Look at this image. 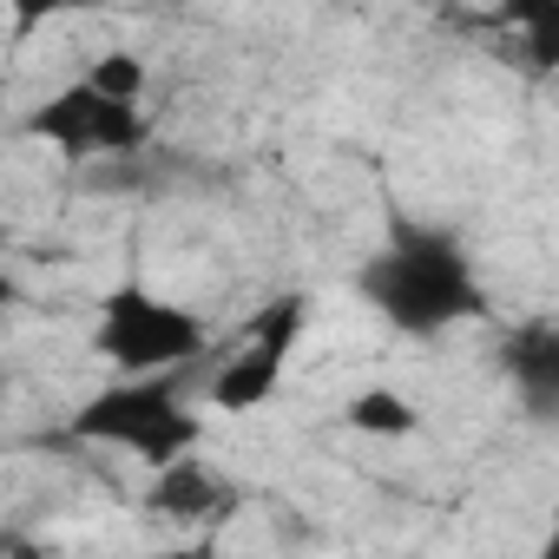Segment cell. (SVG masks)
<instances>
[{
	"label": "cell",
	"instance_id": "6da1fadb",
	"mask_svg": "<svg viewBox=\"0 0 559 559\" xmlns=\"http://www.w3.org/2000/svg\"><path fill=\"white\" fill-rule=\"evenodd\" d=\"M356 290L362 304L402 330V336H441L454 323H480L487 317V290H480V276L461 250L454 230H428V224H395L389 243L362 263L356 276Z\"/></svg>",
	"mask_w": 559,
	"mask_h": 559
},
{
	"label": "cell",
	"instance_id": "277c9868",
	"mask_svg": "<svg viewBox=\"0 0 559 559\" xmlns=\"http://www.w3.org/2000/svg\"><path fill=\"white\" fill-rule=\"evenodd\" d=\"M204 349H211V330L185 304H165V297H152L139 284L99 297L93 356H106L119 376H171V369L198 362Z\"/></svg>",
	"mask_w": 559,
	"mask_h": 559
},
{
	"label": "cell",
	"instance_id": "5b68a950",
	"mask_svg": "<svg viewBox=\"0 0 559 559\" xmlns=\"http://www.w3.org/2000/svg\"><path fill=\"white\" fill-rule=\"evenodd\" d=\"M304 330H310V304H304L297 290H290V297H270V304L230 336V356H224L217 376H211V402H217L224 415H257V408H270L276 389H284V376H290V356H297Z\"/></svg>",
	"mask_w": 559,
	"mask_h": 559
},
{
	"label": "cell",
	"instance_id": "52a82bcc",
	"mask_svg": "<svg viewBox=\"0 0 559 559\" xmlns=\"http://www.w3.org/2000/svg\"><path fill=\"white\" fill-rule=\"evenodd\" d=\"M500 362H507L513 389L526 395V408H533V415H552V402H559V330H552V323H520V330H507Z\"/></svg>",
	"mask_w": 559,
	"mask_h": 559
},
{
	"label": "cell",
	"instance_id": "30bf717a",
	"mask_svg": "<svg viewBox=\"0 0 559 559\" xmlns=\"http://www.w3.org/2000/svg\"><path fill=\"white\" fill-rule=\"evenodd\" d=\"M86 86H99V93H112V99H145V86H152V67L139 60V53H99L86 73H80Z\"/></svg>",
	"mask_w": 559,
	"mask_h": 559
},
{
	"label": "cell",
	"instance_id": "ba28073f",
	"mask_svg": "<svg viewBox=\"0 0 559 559\" xmlns=\"http://www.w3.org/2000/svg\"><path fill=\"white\" fill-rule=\"evenodd\" d=\"M343 421H349L356 435H369V441H408V435H421V408H415L402 389H362V395L343 408Z\"/></svg>",
	"mask_w": 559,
	"mask_h": 559
},
{
	"label": "cell",
	"instance_id": "4fadbf2b",
	"mask_svg": "<svg viewBox=\"0 0 559 559\" xmlns=\"http://www.w3.org/2000/svg\"><path fill=\"white\" fill-rule=\"evenodd\" d=\"M8 546H14V539H8V533H0V552H8Z\"/></svg>",
	"mask_w": 559,
	"mask_h": 559
},
{
	"label": "cell",
	"instance_id": "8992f818",
	"mask_svg": "<svg viewBox=\"0 0 559 559\" xmlns=\"http://www.w3.org/2000/svg\"><path fill=\"white\" fill-rule=\"evenodd\" d=\"M230 507V487L211 474V461L191 448L165 467H152V487H145V513L152 520H171V526H198V520H217Z\"/></svg>",
	"mask_w": 559,
	"mask_h": 559
},
{
	"label": "cell",
	"instance_id": "7a4b0ae2",
	"mask_svg": "<svg viewBox=\"0 0 559 559\" xmlns=\"http://www.w3.org/2000/svg\"><path fill=\"white\" fill-rule=\"evenodd\" d=\"M73 441H99L119 454H139L145 467H165L204 441V415L185 402L171 376H119L99 395H86L67 421Z\"/></svg>",
	"mask_w": 559,
	"mask_h": 559
},
{
	"label": "cell",
	"instance_id": "7c38bea8",
	"mask_svg": "<svg viewBox=\"0 0 559 559\" xmlns=\"http://www.w3.org/2000/svg\"><path fill=\"white\" fill-rule=\"evenodd\" d=\"M21 297V284H14V276H0V304H14Z\"/></svg>",
	"mask_w": 559,
	"mask_h": 559
},
{
	"label": "cell",
	"instance_id": "8fae6325",
	"mask_svg": "<svg viewBox=\"0 0 559 559\" xmlns=\"http://www.w3.org/2000/svg\"><path fill=\"white\" fill-rule=\"evenodd\" d=\"M0 8H14V27H21V34H34V27H47V21L86 14L93 0H0Z\"/></svg>",
	"mask_w": 559,
	"mask_h": 559
},
{
	"label": "cell",
	"instance_id": "9c48e42d",
	"mask_svg": "<svg viewBox=\"0 0 559 559\" xmlns=\"http://www.w3.org/2000/svg\"><path fill=\"white\" fill-rule=\"evenodd\" d=\"M500 27L520 34L533 73H559V0H500Z\"/></svg>",
	"mask_w": 559,
	"mask_h": 559
},
{
	"label": "cell",
	"instance_id": "3957f363",
	"mask_svg": "<svg viewBox=\"0 0 559 559\" xmlns=\"http://www.w3.org/2000/svg\"><path fill=\"white\" fill-rule=\"evenodd\" d=\"M21 132L34 145H47L67 165H112V158H139L152 145V119L139 99H112L86 80L47 93L40 106L21 112Z\"/></svg>",
	"mask_w": 559,
	"mask_h": 559
}]
</instances>
